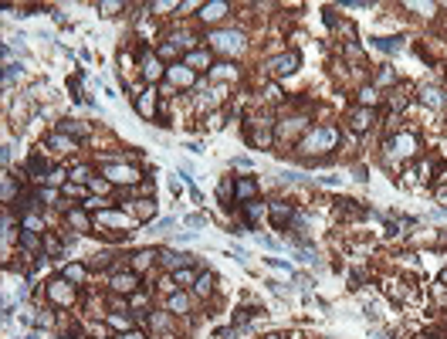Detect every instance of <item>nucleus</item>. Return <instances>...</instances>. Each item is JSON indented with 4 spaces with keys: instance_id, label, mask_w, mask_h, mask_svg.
I'll return each mask as SVG.
<instances>
[{
    "instance_id": "nucleus-9",
    "label": "nucleus",
    "mask_w": 447,
    "mask_h": 339,
    "mask_svg": "<svg viewBox=\"0 0 447 339\" xmlns=\"http://www.w3.org/2000/svg\"><path fill=\"white\" fill-rule=\"evenodd\" d=\"M169 81H173V85H190L193 75L186 71V65H173V68H169Z\"/></svg>"
},
{
    "instance_id": "nucleus-4",
    "label": "nucleus",
    "mask_w": 447,
    "mask_h": 339,
    "mask_svg": "<svg viewBox=\"0 0 447 339\" xmlns=\"http://www.w3.org/2000/svg\"><path fill=\"white\" fill-rule=\"evenodd\" d=\"M268 68H271L275 75H292V71L298 68V55H281V58L268 61Z\"/></svg>"
},
{
    "instance_id": "nucleus-8",
    "label": "nucleus",
    "mask_w": 447,
    "mask_h": 339,
    "mask_svg": "<svg viewBox=\"0 0 447 339\" xmlns=\"http://www.w3.org/2000/svg\"><path fill=\"white\" fill-rule=\"evenodd\" d=\"M224 14H227V3H224V0H217V3H207V7L200 10V17H204V20H221Z\"/></svg>"
},
{
    "instance_id": "nucleus-16",
    "label": "nucleus",
    "mask_w": 447,
    "mask_h": 339,
    "mask_svg": "<svg viewBox=\"0 0 447 339\" xmlns=\"http://www.w3.org/2000/svg\"><path fill=\"white\" fill-rule=\"evenodd\" d=\"M372 44L383 48V51H396V48H400V38H376Z\"/></svg>"
},
{
    "instance_id": "nucleus-10",
    "label": "nucleus",
    "mask_w": 447,
    "mask_h": 339,
    "mask_svg": "<svg viewBox=\"0 0 447 339\" xmlns=\"http://www.w3.org/2000/svg\"><path fill=\"white\" fill-rule=\"evenodd\" d=\"M112 288H115V292H132V288H136V275H132V271H129V275H115V278H112Z\"/></svg>"
},
{
    "instance_id": "nucleus-3",
    "label": "nucleus",
    "mask_w": 447,
    "mask_h": 339,
    "mask_svg": "<svg viewBox=\"0 0 447 339\" xmlns=\"http://www.w3.org/2000/svg\"><path fill=\"white\" fill-rule=\"evenodd\" d=\"M332 142H335V129H318V133H312L305 139V149L315 153V146H332Z\"/></svg>"
},
{
    "instance_id": "nucleus-18",
    "label": "nucleus",
    "mask_w": 447,
    "mask_h": 339,
    "mask_svg": "<svg viewBox=\"0 0 447 339\" xmlns=\"http://www.w3.org/2000/svg\"><path fill=\"white\" fill-rule=\"evenodd\" d=\"M251 194H254V180H241V183H237V197H241V200H247Z\"/></svg>"
},
{
    "instance_id": "nucleus-20",
    "label": "nucleus",
    "mask_w": 447,
    "mask_h": 339,
    "mask_svg": "<svg viewBox=\"0 0 447 339\" xmlns=\"http://www.w3.org/2000/svg\"><path fill=\"white\" fill-rule=\"evenodd\" d=\"M190 65H200V68H204V65H207V51H193V55L186 58V68H190Z\"/></svg>"
},
{
    "instance_id": "nucleus-5",
    "label": "nucleus",
    "mask_w": 447,
    "mask_h": 339,
    "mask_svg": "<svg viewBox=\"0 0 447 339\" xmlns=\"http://www.w3.org/2000/svg\"><path fill=\"white\" fill-rule=\"evenodd\" d=\"M152 112H156V92L146 88V92L139 95V116H143V119H152Z\"/></svg>"
},
{
    "instance_id": "nucleus-27",
    "label": "nucleus",
    "mask_w": 447,
    "mask_h": 339,
    "mask_svg": "<svg viewBox=\"0 0 447 339\" xmlns=\"http://www.w3.org/2000/svg\"><path fill=\"white\" fill-rule=\"evenodd\" d=\"M149 258H152V255H149V251H143V255H136V268H143V265H146Z\"/></svg>"
},
{
    "instance_id": "nucleus-2",
    "label": "nucleus",
    "mask_w": 447,
    "mask_h": 339,
    "mask_svg": "<svg viewBox=\"0 0 447 339\" xmlns=\"http://www.w3.org/2000/svg\"><path fill=\"white\" fill-rule=\"evenodd\" d=\"M105 177H109L112 183H136V180H139V170H132V166H112V163H105Z\"/></svg>"
},
{
    "instance_id": "nucleus-17",
    "label": "nucleus",
    "mask_w": 447,
    "mask_h": 339,
    "mask_svg": "<svg viewBox=\"0 0 447 339\" xmlns=\"http://www.w3.org/2000/svg\"><path fill=\"white\" fill-rule=\"evenodd\" d=\"M271 214H275V224H278V227H281V224H285V217H288V214H292V210H288V207H285V203H271Z\"/></svg>"
},
{
    "instance_id": "nucleus-19",
    "label": "nucleus",
    "mask_w": 447,
    "mask_h": 339,
    "mask_svg": "<svg viewBox=\"0 0 447 339\" xmlns=\"http://www.w3.org/2000/svg\"><path fill=\"white\" fill-rule=\"evenodd\" d=\"M169 309H173V312H186V295H173V299H169Z\"/></svg>"
},
{
    "instance_id": "nucleus-11",
    "label": "nucleus",
    "mask_w": 447,
    "mask_h": 339,
    "mask_svg": "<svg viewBox=\"0 0 447 339\" xmlns=\"http://www.w3.org/2000/svg\"><path fill=\"white\" fill-rule=\"evenodd\" d=\"M48 292H51V299H55V302H72V292H68V285H65V281H55Z\"/></svg>"
},
{
    "instance_id": "nucleus-29",
    "label": "nucleus",
    "mask_w": 447,
    "mask_h": 339,
    "mask_svg": "<svg viewBox=\"0 0 447 339\" xmlns=\"http://www.w3.org/2000/svg\"><path fill=\"white\" fill-rule=\"evenodd\" d=\"M126 339H139V336H126Z\"/></svg>"
},
{
    "instance_id": "nucleus-28",
    "label": "nucleus",
    "mask_w": 447,
    "mask_h": 339,
    "mask_svg": "<svg viewBox=\"0 0 447 339\" xmlns=\"http://www.w3.org/2000/svg\"><path fill=\"white\" fill-rule=\"evenodd\" d=\"M268 339H281V336H268Z\"/></svg>"
},
{
    "instance_id": "nucleus-12",
    "label": "nucleus",
    "mask_w": 447,
    "mask_h": 339,
    "mask_svg": "<svg viewBox=\"0 0 447 339\" xmlns=\"http://www.w3.org/2000/svg\"><path fill=\"white\" fill-rule=\"evenodd\" d=\"M420 99H424L430 109H441V105H444V99H441V92H437V88H424V92H420Z\"/></svg>"
},
{
    "instance_id": "nucleus-13",
    "label": "nucleus",
    "mask_w": 447,
    "mask_h": 339,
    "mask_svg": "<svg viewBox=\"0 0 447 339\" xmlns=\"http://www.w3.org/2000/svg\"><path fill=\"white\" fill-rule=\"evenodd\" d=\"M58 133H65V136H88V129H85V126H78V122H61V126H58Z\"/></svg>"
},
{
    "instance_id": "nucleus-22",
    "label": "nucleus",
    "mask_w": 447,
    "mask_h": 339,
    "mask_svg": "<svg viewBox=\"0 0 447 339\" xmlns=\"http://www.w3.org/2000/svg\"><path fill=\"white\" fill-rule=\"evenodd\" d=\"M20 244H24V248H37V238H34L31 231H24V234H20Z\"/></svg>"
},
{
    "instance_id": "nucleus-1",
    "label": "nucleus",
    "mask_w": 447,
    "mask_h": 339,
    "mask_svg": "<svg viewBox=\"0 0 447 339\" xmlns=\"http://www.w3.org/2000/svg\"><path fill=\"white\" fill-rule=\"evenodd\" d=\"M207 41H210L217 51H241V48H244V34H241V31H214Z\"/></svg>"
},
{
    "instance_id": "nucleus-15",
    "label": "nucleus",
    "mask_w": 447,
    "mask_h": 339,
    "mask_svg": "<svg viewBox=\"0 0 447 339\" xmlns=\"http://www.w3.org/2000/svg\"><path fill=\"white\" fill-rule=\"evenodd\" d=\"M68 224H74L78 231H88V217H85L81 210H72V214H68Z\"/></svg>"
},
{
    "instance_id": "nucleus-23",
    "label": "nucleus",
    "mask_w": 447,
    "mask_h": 339,
    "mask_svg": "<svg viewBox=\"0 0 447 339\" xmlns=\"http://www.w3.org/2000/svg\"><path fill=\"white\" fill-rule=\"evenodd\" d=\"M251 316H254V309H241V312H237V316H234V322H247V319H251Z\"/></svg>"
},
{
    "instance_id": "nucleus-26",
    "label": "nucleus",
    "mask_w": 447,
    "mask_h": 339,
    "mask_svg": "<svg viewBox=\"0 0 447 339\" xmlns=\"http://www.w3.org/2000/svg\"><path fill=\"white\" fill-rule=\"evenodd\" d=\"M197 292H200V295L210 292V278H200V281H197Z\"/></svg>"
},
{
    "instance_id": "nucleus-6",
    "label": "nucleus",
    "mask_w": 447,
    "mask_h": 339,
    "mask_svg": "<svg viewBox=\"0 0 447 339\" xmlns=\"http://www.w3.org/2000/svg\"><path fill=\"white\" fill-rule=\"evenodd\" d=\"M143 75H146L149 81H156V78L163 75V65L156 61V55H143Z\"/></svg>"
},
{
    "instance_id": "nucleus-21",
    "label": "nucleus",
    "mask_w": 447,
    "mask_h": 339,
    "mask_svg": "<svg viewBox=\"0 0 447 339\" xmlns=\"http://www.w3.org/2000/svg\"><path fill=\"white\" fill-rule=\"evenodd\" d=\"M65 275H68L72 281H81V278H85V268H81V265H72V268H65Z\"/></svg>"
},
{
    "instance_id": "nucleus-24",
    "label": "nucleus",
    "mask_w": 447,
    "mask_h": 339,
    "mask_svg": "<svg viewBox=\"0 0 447 339\" xmlns=\"http://www.w3.org/2000/svg\"><path fill=\"white\" fill-rule=\"evenodd\" d=\"M214 75H217V78H230L234 71H230V65H217V68H214Z\"/></svg>"
},
{
    "instance_id": "nucleus-7",
    "label": "nucleus",
    "mask_w": 447,
    "mask_h": 339,
    "mask_svg": "<svg viewBox=\"0 0 447 339\" xmlns=\"http://www.w3.org/2000/svg\"><path fill=\"white\" fill-rule=\"evenodd\" d=\"M349 122H353V129H356V133H363V129H370L372 112H366V109H356V112L349 116Z\"/></svg>"
},
{
    "instance_id": "nucleus-25",
    "label": "nucleus",
    "mask_w": 447,
    "mask_h": 339,
    "mask_svg": "<svg viewBox=\"0 0 447 339\" xmlns=\"http://www.w3.org/2000/svg\"><path fill=\"white\" fill-rule=\"evenodd\" d=\"M261 210H264L261 203H251V207H247V217H261Z\"/></svg>"
},
{
    "instance_id": "nucleus-14",
    "label": "nucleus",
    "mask_w": 447,
    "mask_h": 339,
    "mask_svg": "<svg viewBox=\"0 0 447 339\" xmlns=\"http://www.w3.org/2000/svg\"><path fill=\"white\" fill-rule=\"evenodd\" d=\"M51 149H58V153H68V149H74V142H68V139H65V133H58L55 139H51Z\"/></svg>"
}]
</instances>
